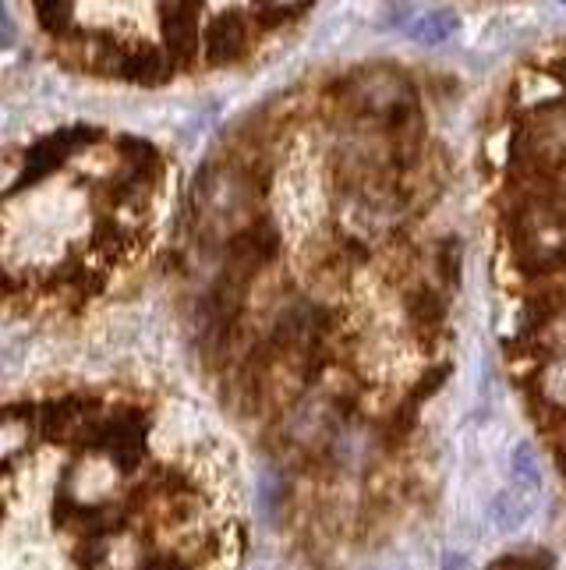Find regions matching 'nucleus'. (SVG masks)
<instances>
[{"mask_svg": "<svg viewBox=\"0 0 566 570\" xmlns=\"http://www.w3.org/2000/svg\"><path fill=\"white\" fill-rule=\"evenodd\" d=\"M173 75H178V65H173V57L167 50L139 47V50L128 53L125 71H121V82H135V86L156 89V86H167Z\"/></svg>", "mask_w": 566, "mask_h": 570, "instance_id": "nucleus-4", "label": "nucleus"}, {"mask_svg": "<svg viewBox=\"0 0 566 570\" xmlns=\"http://www.w3.org/2000/svg\"><path fill=\"white\" fill-rule=\"evenodd\" d=\"M86 440H89V446L113 454V461L125 471H131L135 464H139L142 446H146V419L139 415V411H125V415L110 419L107 425H92V432Z\"/></svg>", "mask_w": 566, "mask_h": 570, "instance_id": "nucleus-2", "label": "nucleus"}, {"mask_svg": "<svg viewBox=\"0 0 566 570\" xmlns=\"http://www.w3.org/2000/svg\"><path fill=\"white\" fill-rule=\"evenodd\" d=\"M163 22V50L173 57V65H195L202 57V4L199 0H170L160 11Z\"/></svg>", "mask_w": 566, "mask_h": 570, "instance_id": "nucleus-1", "label": "nucleus"}, {"mask_svg": "<svg viewBox=\"0 0 566 570\" xmlns=\"http://www.w3.org/2000/svg\"><path fill=\"white\" fill-rule=\"evenodd\" d=\"M514 475H520L524 482H538L542 479V468H538V461H535V450L524 443V446H517V454H514Z\"/></svg>", "mask_w": 566, "mask_h": 570, "instance_id": "nucleus-8", "label": "nucleus"}, {"mask_svg": "<svg viewBox=\"0 0 566 570\" xmlns=\"http://www.w3.org/2000/svg\"><path fill=\"white\" fill-rule=\"evenodd\" d=\"M32 11L47 36L61 39L71 32V0H32Z\"/></svg>", "mask_w": 566, "mask_h": 570, "instance_id": "nucleus-6", "label": "nucleus"}, {"mask_svg": "<svg viewBox=\"0 0 566 570\" xmlns=\"http://www.w3.org/2000/svg\"><path fill=\"white\" fill-rule=\"evenodd\" d=\"M142 570H185L178 560H163V557H156V560H149V563H142Z\"/></svg>", "mask_w": 566, "mask_h": 570, "instance_id": "nucleus-9", "label": "nucleus"}, {"mask_svg": "<svg viewBox=\"0 0 566 570\" xmlns=\"http://www.w3.org/2000/svg\"><path fill=\"white\" fill-rule=\"evenodd\" d=\"M528 514H532V503L520 493H503L489 510V518L499 532H514V528H520L524 521H528Z\"/></svg>", "mask_w": 566, "mask_h": 570, "instance_id": "nucleus-7", "label": "nucleus"}, {"mask_svg": "<svg viewBox=\"0 0 566 570\" xmlns=\"http://www.w3.org/2000/svg\"><path fill=\"white\" fill-rule=\"evenodd\" d=\"M251 36H256V26L245 22L241 11H227L217 22L206 29V43H202V61L209 68H224V65H238L241 57H248L251 50Z\"/></svg>", "mask_w": 566, "mask_h": 570, "instance_id": "nucleus-3", "label": "nucleus"}, {"mask_svg": "<svg viewBox=\"0 0 566 570\" xmlns=\"http://www.w3.org/2000/svg\"><path fill=\"white\" fill-rule=\"evenodd\" d=\"M404 305H407V316H411L418 333H433L443 326L446 305L433 287H411L404 294Z\"/></svg>", "mask_w": 566, "mask_h": 570, "instance_id": "nucleus-5", "label": "nucleus"}]
</instances>
